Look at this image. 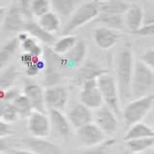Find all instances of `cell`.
<instances>
[{
  "instance_id": "1",
  "label": "cell",
  "mask_w": 154,
  "mask_h": 154,
  "mask_svg": "<svg viewBox=\"0 0 154 154\" xmlns=\"http://www.w3.org/2000/svg\"><path fill=\"white\" fill-rule=\"evenodd\" d=\"M135 59L130 47L124 46L116 53L114 69L116 73L120 103H125L131 98V81L134 70Z\"/></svg>"
},
{
  "instance_id": "2",
  "label": "cell",
  "mask_w": 154,
  "mask_h": 154,
  "mask_svg": "<svg viewBox=\"0 0 154 154\" xmlns=\"http://www.w3.org/2000/svg\"><path fill=\"white\" fill-rule=\"evenodd\" d=\"M102 2L103 1L97 0H89L87 2L81 3L71 14L63 33L65 35H69L76 29L84 26L91 20H94L100 14Z\"/></svg>"
},
{
  "instance_id": "3",
  "label": "cell",
  "mask_w": 154,
  "mask_h": 154,
  "mask_svg": "<svg viewBox=\"0 0 154 154\" xmlns=\"http://www.w3.org/2000/svg\"><path fill=\"white\" fill-rule=\"evenodd\" d=\"M154 104V94H147L141 97L129 101L122 111L125 126L129 127L146 117Z\"/></svg>"
},
{
  "instance_id": "4",
  "label": "cell",
  "mask_w": 154,
  "mask_h": 154,
  "mask_svg": "<svg viewBox=\"0 0 154 154\" xmlns=\"http://www.w3.org/2000/svg\"><path fill=\"white\" fill-rule=\"evenodd\" d=\"M97 86L103 98L104 105L110 108L117 115H122V103H120L119 94L117 82L115 77L107 72L97 77Z\"/></svg>"
},
{
  "instance_id": "5",
  "label": "cell",
  "mask_w": 154,
  "mask_h": 154,
  "mask_svg": "<svg viewBox=\"0 0 154 154\" xmlns=\"http://www.w3.org/2000/svg\"><path fill=\"white\" fill-rule=\"evenodd\" d=\"M154 85V72L141 60L135 61L131 81V97L138 98L147 94Z\"/></svg>"
},
{
  "instance_id": "6",
  "label": "cell",
  "mask_w": 154,
  "mask_h": 154,
  "mask_svg": "<svg viewBox=\"0 0 154 154\" xmlns=\"http://www.w3.org/2000/svg\"><path fill=\"white\" fill-rule=\"evenodd\" d=\"M43 54H45V79H43V83L45 87L60 85V82L62 79L60 67L61 64L59 61V55L55 54L52 51L51 48L49 49L43 50Z\"/></svg>"
},
{
  "instance_id": "7",
  "label": "cell",
  "mask_w": 154,
  "mask_h": 154,
  "mask_svg": "<svg viewBox=\"0 0 154 154\" xmlns=\"http://www.w3.org/2000/svg\"><path fill=\"white\" fill-rule=\"evenodd\" d=\"M27 129L31 137L47 138L50 134L51 125L46 113L33 110L27 118Z\"/></svg>"
},
{
  "instance_id": "8",
  "label": "cell",
  "mask_w": 154,
  "mask_h": 154,
  "mask_svg": "<svg viewBox=\"0 0 154 154\" xmlns=\"http://www.w3.org/2000/svg\"><path fill=\"white\" fill-rule=\"evenodd\" d=\"M79 97L80 102L91 110H96L104 105L96 79L87 80L82 84Z\"/></svg>"
},
{
  "instance_id": "9",
  "label": "cell",
  "mask_w": 154,
  "mask_h": 154,
  "mask_svg": "<svg viewBox=\"0 0 154 154\" xmlns=\"http://www.w3.org/2000/svg\"><path fill=\"white\" fill-rule=\"evenodd\" d=\"M45 104L48 110L63 111L69 100V91L64 85L45 87Z\"/></svg>"
},
{
  "instance_id": "10",
  "label": "cell",
  "mask_w": 154,
  "mask_h": 154,
  "mask_svg": "<svg viewBox=\"0 0 154 154\" xmlns=\"http://www.w3.org/2000/svg\"><path fill=\"white\" fill-rule=\"evenodd\" d=\"M118 116L106 105L95 110L94 113V122L102 130L106 136H112L118 129Z\"/></svg>"
},
{
  "instance_id": "11",
  "label": "cell",
  "mask_w": 154,
  "mask_h": 154,
  "mask_svg": "<svg viewBox=\"0 0 154 154\" xmlns=\"http://www.w3.org/2000/svg\"><path fill=\"white\" fill-rule=\"evenodd\" d=\"M88 47L84 41H77L76 45L65 55L59 56V61L62 67L65 69H76L84 63Z\"/></svg>"
},
{
  "instance_id": "12",
  "label": "cell",
  "mask_w": 154,
  "mask_h": 154,
  "mask_svg": "<svg viewBox=\"0 0 154 154\" xmlns=\"http://www.w3.org/2000/svg\"><path fill=\"white\" fill-rule=\"evenodd\" d=\"M79 142L86 147L94 146L106 140V135L94 122L76 130Z\"/></svg>"
},
{
  "instance_id": "13",
  "label": "cell",
  "mask_w": 154,
  "mask_h": 154,
  "mask_svg": "<svg viewBox=\"0 0 154 154\" xmlns=\"http://www.w3.org/2000/svg\"><path fill=\"white\" fill-rule=\"evenodd\" d=\"M66 118L71 127L77 130L84 125L94 122V113L91 109L79 102L71 106L66 114Z\"/></svg>"
},
{
  "instance_id": "14",
  "label": "cell",
  "mask_w": 154,
  "mask_h": 154,
  "mask_svg": "<svg viewBox=\"0 0 154 154\" xmlns=\"http://www.w3.org/2000/svg\"><path fill=\"white\" fill-rule=\"evenodd\" d=\"M93 38L95 45L100 49L107 50L117 45L119 38H122V35L119 31H116L114 29L105 26H99L94 30Z\"/></svg>"
},
{
  "instance_id": "15",
  "label": "cell",
  "mask_w": 154,
  "mask_h": 154,
  "mask_svg": "<svg viewBox=\"0 0 154 154\" xmlns=\"http://www.w3.org/2000/svg\"><path fill=\"white\" fill-rule=\"evenodd\" d=\"M48 118L51 128L63 139H67L71 134V125L66 116L60 110H48Z\"/></svg>"
},
{
  "instance_id": "16",
  "label": "cell",
  "mask_w": 154,
  "mask_h": 154,
  "mask_svg": "<svg viewBox=\"0 0 154 154\" xmlns=\"http://www.w3.org/2000/svg\"><path fill=\"white\" fill-rule=\"evenodd\" d=\"M24 17L19 10L17 4H14L7 9L2 28L6 32H20L23 31L25 25Z\"/></svg>"
},
{
  "instance_id": "17",
  "label": "cell",
  "mask_w": 154,
  "mask_h": 154,
  "mask_svg": "<svg viewBox=\"0 0 154 154\" xmlns=\"http://www.w3.org/2000/svg\"><path fill=\"white\" fill-rule=\"evenodd\" d=\"M107 72V70L102 69L98 64H96L95 62L93 61H88L82 64L78 70H77L76 74L74 76V83L81 87L82 84L86 82L87 80L90 79H97V77L101 74Z\"/></svg>"
},
{
  "instance_id": "18",
  "label": "cell",
  "mask_w": 154,
  "mask_h": 154,
  "mask_svg": "<svg viewBox=\"0 0 154 154\" xmlns=\"http://www.w3.org/2000/svg\"><path fill=\"white\" fill-rule=\"evenodd\" d=\"M23 94L29 99L34 111L46 113L45 104V91L40 85L35 83H27L24 86Z\"/></svg>"
},
{
  "instance_id": "19",
  "label": "cell",
  "mask_w": 154,
  "mask_h": 154,
  "mask_svg": "<svg viewBox=\"0 0 154 154\" xmlns=\"http://www.w3.org/2000/svg\"><path fill=\"white\" fill-rule=\"evenodd\" d=\"M144 13L143 8L137 3L130 4L127 11L123 14L124 24L130 33L137 31L143 24Z\"/></svg>"
},
{
  "instance_id": "20",
  "label": "cell",
  "mask_w": 154,
  "mask_h": 154,
  "mask_svg": "<svg viewBox=\"0 0 154 154\" xmlns=\"http://www.w3.org/2000/svg\"><path fill=\"white\" fill-rule=\"evenodd\" d=\"M30 150L36 154H63L62 148L46 138L31 137L25 141Z\"/></svg>"
},
{
  "instance_id": "21",
  "label": "cell",
  "mask_w": 154,
  "mask_h": 154,
  "mask_svg": "<svg viewBox=\"0 0 154 154\" xmlns=\"http://www.w3.org/2000/svg\"><path fill=\"white\" fill-rule=\"evenodd\" d=\"M24 31H26L29 35L32 38H36L37 41L42 42V43H45L47 46H52L53 43L55 42V38L53 36V34H50L46 32L45 29H42L38 22L34 21H29L26 22L24 25Z\"/></svg>"
},
{
  "instance_id": "22",
  "label": "cell",
  "mask_w": 154,
  "mask_h": 154,
  "mask_svg": "<svg viewBox=\"0 0 154 154\" xmlns=\"http://www.w3.org/2000/svg\"><path fill=\"white\" fill-rule=\"evenodd\" d=\"M94 20L101 23V26H105L111 29H114L119 32H127L125 27L123 14H111L100 13Z\"/></svg>"
},
{
  "instance_id": "23",
  "label": "cell",
  "mask_w": 154,
  "mask_h": 154,
  "mask_svg": "<svg viewBox=\"0 0 154 154\" xmlns=\"http://www.w3.org/2000/svg\"><path fill=\"white\" fill-rule=\"evenodd\" d=\"M49 2L58 16L67 19L80 5V0H49Z\"/></svg>"
},
{
  "instance_id": "24",
  "label": "cell",
  "mask_w": 154,
  "mask_h": 154,
  "mask_svg": "<svg viewBox=\"0 0 154 154\" xmlns=\"http://www.w3.org/2000/svg\"><path fill=\"white\" fill-rule=\"evenodd\" d=\"M18 76L19 71L16 66H9L0 70V98L5 91L13 88Z\"/></svg>"
},
{
  "instance_id": "25",
  "label": "cell",
  "mask_w": 154,
  "mask_h": 154,
  "mask_svg": "<svg viewBox=\"0 0 154 154\" xmlns=\"http://www.w3.org/2000/svg\"><path fill=\"white\" fill-rule=\"evenodd\" d=\"M154 137V129H152L147 124L139 122L129 126L125 133L123 140L129 141L133 139H143V138H152Z\"/></svg>"
},
{
  "instance_id": "26",
  "label": "cell",
  "mask_w": 154,
  "mask_h": 154,
  "mask_svg": "<svg viewBox=\"0 0 154 154\" xmlns=\"http://www.w3.org/2000/svg\"><path fill=\"white\" fill-rule=\"evenodd\" d=\"M19 45H20V43L16 37L7 41L4 45L0 46V70H2L7 66L8 63L11 61V59L17 51Z\"/></svg>"
},
{
  "instance_id": "27",
  "label": "cell",
  "mask_w": 154,
  "mask_h": 154,
  "mask_svg": "<svg viewBox=\"0 0 154 154\" xmlns=\"http://www.w3.org/2000/svg\"><path fill=\"white\" fill-rule=\"evenodd\" d=\"M38 25L50 34L59 31L61 27V17L54 11H49L38 18Z\"/></svg>"
},
{
  "instance_id": "28",
  "label": "cell",
  "mask_w": 154,
  "mask_h": 154,
  "mask_svg": "<svg viewBox=\"0 0 154 154\" xmlns=\"http://www.w3.org/2000/svg\"><path fill=\"white\" fill-rule=\"evenodd\" d=\"M77 41L78 40L74 35H71V34L65 35L55 41V42L51 46V49L55 54L59 56L65 55L76 45Z\"/></svg>"
},
{
  "instance_id": "29",
  "label": "cell",
  "mask_w": 154,
  "mask_h": 154,
  "mask_svg": "<svg viewBox=\"0 0 154 154\" xmlns=\"http://www.w3.org/2000/svg\"><path fill=\"white\" fill-rule=\"evenodd\" d=\"M125 146L131 153L146 152L154 146V137L152 138H143V139H133L129 141H124Z\"/></svg>"
},
{
  "instance_id": "30",
  "label": "cell",
  "mask_w": 154,
  "mask_h": 154,
  "mask_svg": "<svg viewBox=\"0 0 154 154\" xmlns=\"http://www.w3.org/2000/svg\"><path fill=\"white\" fill-rule=\"evenodd\" d=\"M130 4L123 0H107L102 2L100 13L111 14H124Z\"/></svg>"
},
{
  "instance_id": "31",
  "label": "cell",
  "mask_w": 154,
  "mask_h": 154,
  "mask_svg": "<svg viewBox=\"0 0 154 154\" xmlns=\"http://www.w3.org/2000/svg\"><path fill=\"white\" fill-rule=\"evenodd\" d=\"M14 107L16 108L19 117L28 118L29 115L32 113L33 108L29 99L23 94H19L14 100L12 102Z\"/></svg>"
},
{
  "instance_id": "32",
  "label": "cell",
  "mask_w": 154,
  "mask_h": 154,
  "mask_svg": "<svg viewBox=\"0 0 154 154\" xmlns=\"http://www.w3.org/2000/svg\"><path fill=\"white\" fill-rule=\"evenodd\" d=\"M20 46L23 49L24 53L30 54L31 56L41 58V56L43 54V49L40 45V43L38 42L36 38H32L31 36L29 37L27 40H25L23 42L20 43Z\"/></svg>"
},
{
  "instance_id": "33",
  "label": "cell",
  "mask_w": 154,
  "mask_h": 154,
  "mask_svg": "<svg viewBox=\"0 0 154 154\" xmlns=\"http://www.w3.org/2000/svg\"><path fill=\"white\" fill-rule=\"evenodd\" d=\"M116 143L115 139H106L104 142L99 144H96L94 146L87 147L84 150H82L78 154H107L109 150L112 148Z\"/></svg>"
},
{
  "instance_id": "34",
  "label": "cell",
  "mask_w": 154,
  "mask_h": 154,
  "mask_svg": "<svg viewBox=\"0 0 154 154\" xmlns=\"http://www.w3.org/2000/svg\"><path fill=\"white\" fill-rule=\"evenodd\" d=\"M51 9L49 0H32L31 14L32 17L40 18L42 16L48 13Z\"/></svg>"
},
{
  "instance_id": "35",
  "label": "cell",
  "mask_w": 154,
  "mask_h": 154,
  "mask_svg": "<svg viewBox=\"0 0 154 154\" xmlns=\"http://www.w3.org/2000/svg\"><path fill=\"white\" fill-rule=\"evenodd\" d=\"M18 114L17 112L16 108L14 107V105L10 102L6 103V106H5V109H4V112L2 115V118L1 119L3 122H7L9 124H11L14 122H17V119H18Z\"/></svg>"
},
{
  "instance_id": "36",
  "label": "cell",
  "mask_w": 154,
  "mask_h": 154,
  "mask_svg": "<svg viewBox=\"0 0 154 154\" xmlns=\"http://www.w3.org/2000/svg\"><path fill=\"white\" fill-rule=\"evenodd\" d=\"M131 34H133V35H136V36H140V37L154 36V22L143 24L141 28L138 29L137 31L132 32Z\"/></svg>"
},
{
  "instance_id": "37",
  "label": "cell",
  "mask_w": 154,
  "mask_h": 154,
  "mask_svg": "<svg viewBox=\"0 0 154 154\" xmlns=\"http://www.w3.org/2000/svg\"><path fill=\"white\" fill-rule=\"evenodd\" d=\"M140 60L154 72V49H148L143 52Z\"/></svg>"
},
{
  "instance_id": "38",
  "label": "cell",
  "mask_w": 154,
  "mask_h": 154,
  "mask_svg": "<svg viewBox=\"0 0 154 154\" xmlns=\"http://www.w3.org/2000/svg\"><path fill=\"white\" fill-rule=\"evenodd\" d=\"M31 2L32 0H18L17 6L20 10L21 14H23L24 17L26 18H31Z\"/></svg>"
},
{
  "instance_id": "39",
  "label": "cell",
  "mask_w": 154,
  "mask_h": 154,
  "mask_svg": "<svg viewBox=\"0 0 154 154\" xmlns=\"http://www.w3.org/2000/svg\"><path fill=\"white\" fill-rule=\"evenodd\" d=\"M20 94L19 91L17 90V89H14V88H11V89H9L7 91H5L2 96H1V98L0 99H2L4 100L5 102H10V103H12L13 101L14 100V98L17 97V96Z\"/></svg>"
},
{
  "instance_id": "40",
  "label": "cell",
  "mask_w": 154,
  "mask_h": 154,
  "mask_svg": "<svg viewBox=\"0 0 154 154\" xmlns=\"http://www.w3.org/2000/svg\"><path fill=\"white\" fill-rule=\"evenodd\" d=\"M14 134V131L9 123L0 119V138H7Z\"/></svg>"
},
{
  "instance_id": "41",
  "label": "cell",
  "mask_w": 154,
  "mask_h": 154,
  "mask_svg": "<svg viewBox=\"0 0 154 154\" xmlns=\"http://www.w3.org/2000/svg\"><path fill=\"white\" fill-rule=\"evenodd\" d=\"M9 143L6 138H0V153L6 152L9 150Z\"/></svg>"
},
{
  "instance_id": "42",
  "label": "cell",
  "mask_w": 154,
  "mask_h": 154,
  "mask_svg": "<svg viewBox=\"0 0 154 154\" xmlns=\"http://www.w3.org/2000/svg\"><path fill=\"white\" fill-rule=\"evenodd\" d=\"M30 37V35L26 32V31H20V32H18L17 34V41L19 42V43H21L23 42L25 40H27V38Z\"/></svg>"
},
{
  "instance_id": "43",
  "label": "cell",
  "mask_w": 154,
  "mask_h": 154,
  "mask_svg": "<svg viewBox=\"0 0 154 154\" xmlns=\"http://www.w3.org/2000/svg\"><path fill=\"white\" fill-rule=\"evenodd\" d=\"M6 12H7V8L0 6V29L2 28L4 18H5V16H6Z\"/></svg>"
},
{
  "instance_id": "44",
  "label": "cell",
  "mask_w": 154,
  "mask_h": 154,
  "mask_svg": "<svg viewBox=\"0 0 154 154\" xmlns=\"http://www.w3.org/2000/svg\"><path fill=\"white\" fill-rule=\"evenodd\" d=\"M6 103L4 100L0 99V119L2 118V115H3V112H4V109H5V106H6Z\"/></svg>"
},
{
  "instance_id": "45",
  "label": "cell",
  "mask_w": 154,
  "mask_h": 154,
  "mask_svg": "<svg viewBox=\"0 0 154 154\" xmlns=\"http://www.w3.org/2000/svg\"><path fill=\"white\" fill-rule=\"evenodd\" d=\"M14 154H36L31 150H12Z\"/></svg>"
},
{
  "instance_id": "46",
  "label": "cell",
  "mask_w": 154,
  "mask_h": 154,
  "mask_svg": "<svg viewBox=\"0 0 154 154\" xmlns=\"http://www.w3.org/2000/svg\"><path fill=\"white\" fill-rule=\"evenodd\" d=\"M146 154H154V150H152V149L150 150V149H149V150H147V151H146Z\"/></svg>"
},
{
  "instance_id": "47",
  "label": "cell",
  "mask_w": 154,
  "mask_h": 154,
  "mask_svg": "<svg viewBox=\"0 0 154 154\" xmlns=\"http://www.w3.org/2000/svg\"><path fill=\"white\" fill-rule=\"evenodd\" d=\"M4 1H6V0H0V3H2V2H4Z\"/></svg>"
},
{
  "instance_id": "48",
  "label": "cell",
  "mask_w": 154,
  "mask_h": 154,
  "mask_svg": "<svg viewBox=\"0 0 154 154\" xmlns=\"http://www.w3.org/2000/svg\"><path fill=\"white\" fill-rule=\"evenodd\" d=\"M97 1H107V0H97Z\"/></svg>"
},
{
  "instance_id": "49",
  "label": "cell",
  "mask_w": 154,
  "mask_h": 154,
  "mask_svg": "<svg viewBox=\"0 0 154 154\" xmlns=\"http://www.w3.org/2000/svg\"><path fill=\"white\" fill-rule=\"evenodd\" d=\"M131 154H139V153H131Z\"/></svg>"
}]
</instances>
